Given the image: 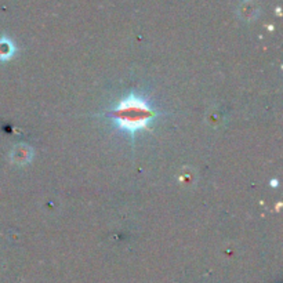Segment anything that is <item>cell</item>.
Segmentation results:
<instances>
[{"mask_svg": "<svg viewBox=\"0 0 283 283\" xmlns=\"http://www.w3.org/2000/svg\"><path fill=\"white\" fill-rule=\"evenodd\" d=\"M155 111L141 98L130 96L121 100L113 111V121L118 127L129 133L146 129L149 121L155 118Z\"/></svg>", "mask_w": 283, "mask_h": 283, "instance_id": "6da1fadb", "label": "cell"}, {"mask_svg": "<svg viewBox=\"0 0 283 283\" xmlns=\"http://www.w3.org/2000/svg\"><path fill=\"white\" fill-rule=\"evenodd\" d=\"M14 53V46L8 40L0 41V60H7L13 56Z\"/></svg>", "mask_w": 283, "mask_h": 283, "instance_id": "7a4b0ae2", "label": "cell"}]
</instances>
